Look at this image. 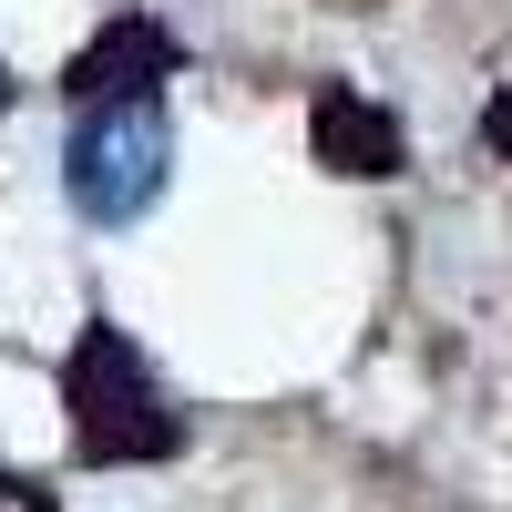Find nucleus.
Here are the masks:
<instances>
[{"label":"nucleus","mask_w":512,"mask_h":512,"mask_svg":"<svg viewBox=\"0 0 512 512\" xmlns=\"http://www.w3.org/2000/svg\"><path fill=\"white\" fill-rule=\"evenodd\" d=\"M62 410H72V461H93V472H134V461L185 451V420L164 400V379L144 369V349L113 318H82L72 359H62Z\"/></svg>","instance_id":"1"},{"label":"nucleus","mask_w":512,"mask_h":512,"mask_svg":"<svg viewBox=\"0 0 512 512\" xmlns=\"http://www.w3.org/2000/svg\"><path fill=\"white\" fill-rule=\"evenodd\" d=\"M185 72V41L164 31L154 11H113L82 52L62 62V93L93 113V103H154V82H175Z\"/></svg>","instance_id":"3"},{"label":"nucleus","mask_w":512,"mask_h":512,"mask_svg":"<svg viewBox=\"0 0 512 512\" xmlns=\"http://www.w3.org/2000/svg\"><path fill=\"white\" fill-rule=\"evenodd\" d=\"M164 164H175L164 103H93L72 123V144H62V185H72V205L93 226H134V216H154Z\"/></svg>","instance_id":"2"},{"label":"nucleus","mask_w":512,"mask_h":512,"mask_svg":"<svg viewBox=\"0 0 512 512\" xmlns=\"http://www.w3.org/2000/svg\"><path fill=\"white\" fill-rule=\"evenodd\" d=\"M0 113H11V72H0Z\"/></svg>","instance_id":"7"},{"label":"nucleus","mask_w":512,"mask_h":512,"mask_svg":"<svg viewBox=\"0 0 512 512\" xmlns=\"http://www.w3.org/2000/svg\"><path fill=\"white\" fill-rule=\"evenodd\" d=\"M482 144L512 164V93H492V103H482Z\"/></svg>","instance_id":"6"},{"label":"nucleus","mask_w":512,"mask_h":512,"mask_svg":"<svg viewBox=\"0 0 512 512\" xmlns=\"http://www.w3.org/2000/svg\"><path fill=\"white\" fill-rule=\"evenodd\" d=\"M0 512H62L41 482H21V472H0Z\"/></svg>","instance_id":"5"},{"label":"nucleus","mask_w":512,"mask_h":512,"mask_svg":"<svg viewBox=\"0 0 512 512\" xmlns=\"http://www.w3.org/2000/svg\"><path fill=\"white\" fill-rule=\"evenodd\" d=\"M308 154L328 164V175H349V185H390L410 164V134H400L390 103L359 93V82H318L308 93Z\"/></svg>","instance_id":"4"}]
</instances>
